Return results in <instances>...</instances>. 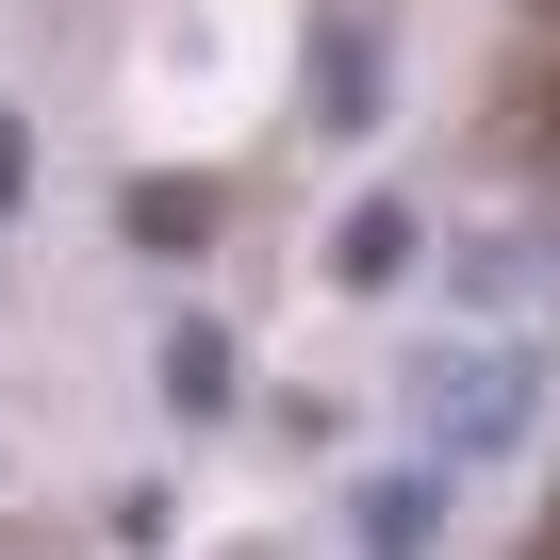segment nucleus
Instances as JSON below:
<instances>
[{
  "label": "nucleus",
  "instance_id": "f03ea898",
  "mask_svg": "<svg viewBox=\"0 0 560 560\" xmlns=\"http://www.w3.org/2000/svg\"><path fill=\"white\" fill-rule=\"evenodd\" d=\"M330 264H347V280H363V298H380V280L412 264V214H396V198H363V214L330 231Z\"/></svg>",
  "mask_w": 560,
  "mask_h": 560
},
{
  "label": "nucleus",
  "instance_id": "20e7f679",
  "mask_svg": "<svg viewBox=\"0 0 560 560\" xmlns=\"http://www.w3.org/2000/svg\"><path fill=\"white\" fill-rule=\"evenodd\" d=\"M314 116H347V132L380 116V50H363V34H330V67H314Z\"/></svg>",
  "mask_w": 560,
  "mask_h": 560
},
{
  "label": "nucleus",
  "instance_id": "7ed1b4c3",
  "mask_svg": "<svg viewBox=\"0 0 560 560\" xmlns=\"http://www.w3.org/2000/svg\"><path fill=\"white\" fill-rule=\"evenodd\" d=\"M198 231H214V198H198V182H132V247H165V264H182Z\"/></svg>",
  "mask_w": 560,
  "mask_h": 560
},
{
  "label": "nucleus",
  "instance_id": "0eeeda50",
  "mask_svg": "<svg viewBox=\"0 0 560 560\" xmlns=\"http://www.w3.org/2000/svg\"><path fill=\"white\" fill-rule=\"evenodd\" d=\"M544 132H560V116H544Z\"/></svg>",
  "mask_w": 560,
  "mask_h": 560
},
{
  "label": "nucleus",
  "instance_id": "423d86ee",
  "mask_svg": "<svg viewBox=\"0 0 560 560\" xmlns=\"http://www.w3.org/2000/svg\"><path fill=\"white\" fill-rule=\"evenodd\" d=\"M0 198H34V132L18 116H0Z\"/></svg>",
  "mask_w": 560,
  "mask_h": 560
},
{
  "label": "nucleus",
  "instance_id": "f257e3e1",
  "mask_svg": "<svg viewBox=\"0 0 560 560\" xmlns=\"http://www.w3.org/2000/svg\"><path fill=\"white\" fill-rule=\"evenodd\" d=\"M429 527H445V478H380L363 494V560H429Z\"/></svg>",
  "mask_w": 560,
  "mask_h": 560
},
{
  "label": "nucleus",
  "instance_id": "39448f33",
  "mask_svg": "<svg viewBox=\"0 0 560 560\" xmlns=\"http://www.w3.org/2000/svg\"><path fill=\"white\" fill-rule=\"evenodd\" d=\"M165 396H182V412H214V396H231V347H214V330H182V347H165Z\"/></svg>",
  "mask_w": 560,
  "mask_h": 560
}]
</instances>
